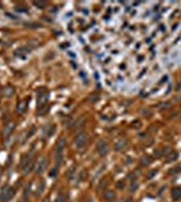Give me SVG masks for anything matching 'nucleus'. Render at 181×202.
I'll return each instance as SVG.
<instances>
[{"instance_id": "1", "label": "nucleus", "mask_w": 181, "mask_h": 202, "mask_svg": "<svg viewBox=\"0 0 181 202\" xmlns=\"http://www.w3.org/2000/svg\"><path fill=\"white\" fill-rule=\"evenodd\" d=\"M14 194H15V191H14V189L11 186H4L3 189H1V191H0V201L1 202H8L12 199V197H14Z\"/></svg>"}, {"instance_id": "2", "label": "nucleus", "mask_w": 181, "mask_h": 202, "mask_svg": "<svg viewBox=\"0 0 181 202\" xmlns=\"http://www.w3.org/2000/svg\"><path fill=\"white\" fill-rule=\"evenodd\" d=\"M88 138H89V135L87 134V132L78 134L77 136H76V139H74V144H76V147H77V148H83V147H85V144L88 143Z\"/></svg>"}, {"instance_id": "3", "label": "nucleus", "mask_w": 181, "mask_h": 202, "mask_svg": "<svg viewBox=\"0 0 181 202\" xmlns=\"http://www.w3.org/2000/svg\"><path fill=\"white\" fill-rule=\"evenodd\" d=\"M96 151H97L99 155L105 156V155H107V154L109 152V145H108V143H107L105 140H99L97 143H96Z\"/></svg>"}, {"instance_id": "4", "label": "nucleus", "mask_w": 181, "mask_h": 202, "mask_svg": "<svg viewBox=\"0 0 181 202\" xmlns=\"http://www.w3.org/2000/svg\"><path fill=\"white\" fill-rule=\"evenodd\" d=\"M35 172L36 174H43L45 171H46V168H47V161H46V158L45 156H41L38 161H36V163H35Z\"/></svg>"}, {"instance_id": "5", "label": "nucleus", "mask_w": 181, "mask_h": 202, "mask_svg": "<svg viewBox=\"0 0 181 202\" xmlns=\"http://www.w3.org/2000/svg\"><path fill=\"white\" fill-rule=\"evenodd\" d=\"M15 130V123L14 121H10V123H7L4 125V130H3V138L7 139L11 134H12V131Z\"/></svg>"}, {"instance_id": "6", "label": "nucleus", "mask_w": 181, "mask_h": 202, "mask_svg": "<svg viewBox=\"0 0 181 202\" xmlns=\"http://www.w3.org/2000/svg\"><path fill=\"white\" fill-rule=\"evenodd\" d=\"M65 147H66V139H65L64 136H61L57 141V145H56V152H57V154H62Z\"/></svg>"}, {"instance_id": "7", "label": "nucleus", "mask_w": 181, "mask_h": 202, "mask_svg": "<svg viewBox=\"0 0 181 202\" xmlns=\"http://www.w3.org/2000/svg\"><path fill=\"white\" fill-rule=\"evenodd\" d=\"M47 100H49V94L47 93H42L38 94V100H36V104H38V108H42L47 105Z\"/></svg>"}, {"instance_id": "8", "label": "nucleus", "mask_w": 181, "mask_h": 202, "mask_svg": "<svg viewBox=\"0 0 181 202\" xmlns=\"http://www.w3.org/2000/svg\"><path fill=\"white\" fill-rule=\"evenodd\" d=\"M3 94H4L5 97H12L15 94V88L12 85H5L4 88H3Z\"/></svg>"}, {"instance_id": "9", "label": "nucleus", "mask_w": 181, "mask_h": 202, "mask_svg": "<svg viewBox=\"0 0 181 202\" xmlns=\"http://www.w3.org/2000/svg\"><path fill=\"white\" fill-rule=\"evenodd\" d=\"M127 145V140L124 139V138H120L119 140H116V143H115V150L116 151H122Z\"/></svg>"}, {"instance_id": "10", "label": "nucleus", "mask_w": 181, "mask_h": 202, "mask_svg": "<svg viewBox=\"0 0 181 202\" xmlns=\"http://www.w3.org/2000/svg\"><path fill=\"white\" fill-rule=\"evenodd\" d=\"M104 198L108 202H114L115 199H116V193L111 191V190H105V191H104Z\"/></svg>"}, {"instance_id": "11", "label": "nucleus", "mask_w": 181, "mask_h": 202, "mask_svg": "<svg viewBox=\"0 0 181 202\" xmlns=\"http://www.w3.org/2000/svg\"><path fill=\"white\" fill-rule=\"evenodd\" d=\"M26 109H27V103L26 101H21L18 104V107H16V112L18 113H23V112H26Z\"/></svg>"}, {"instance_id": "12", "label": "nucleus", "mask_w": 181, "mask_h": 202, "mask_svg": "<svg viewBox=\"0 0 181 202\" xmlns=\"http://www.w3.org/2000/svg\"><path fill=\"white\" fill-rule=\"evenodd\" d=\"M29 54V49L26 47H21V49H18L15 51V57H25Z\"/></svg>"}, {"instance_id": "13", "label": "nucleus", "mask_w": 181, "mask_h": 202, "mask_svg": "<svg viewBox=\"0 0 181 202\" xmlns=\"http://www.w3.org/2000/svg\"><path fill=\"white\" fill-rule=\"evenodd\" d=\"M172 197L173 199H180L181 198V187H174L172 190Z\"/></svg>"}, {"instance_id": "14", "label": "nucleus", "mask_w": 181, "mask_h": 202, "mask_svg": "<svg viewBox=\"0 0 181 202\" xmlns=\"http://www.w3.org/2000/svg\"><path fill=\"white\" fill-rule=\"evenodd\" d=\"M34 167H35V164H34V163H32V162H29V163H27L26 166L23 167V171H25V172H26V174H29V172H30L31 170H32V168H34Z\"/></svg>"}, {"instance_id": "15", "label": "nucleus", "mask_w": 181, "mask_h": 202, "mask_svg": "<svg viewBox=\"0 0 181 202\" xmlns=\"http://www.w3.org/2000/svg\"><path fill=\"white\" fill-rule=\"evenodd\" d=\"M56 202H66V194L65 193H58Z\"/></svg>"}, {"instance_id": "16", "label": "nucleus", "mask_w": 181, "mask_h": 202, "mask_svg": "<svg viewBox=\"0 0 181 202\" xmlns=\"http://www.w3.org/2000/svg\"><path fill=\"white\" fill-rule=\"evenodd\" d=\"M32 4L35 5V7H38V8H46V7H47L46 1H34Z\"/></svg>"}, {"instance_id": "17", "label": "nucleus", "mask_w": 181, "mask_h": 202, "mask_svg": "<svg viewBox=\"0 0 181 202\" xmlns=\"http://www.w3.org/2000/svg\"><path fill=\"white\" fill-rule=\"evenodd\" d=\"M151 162H153V159H151L150 156H143L142 158V164H145V166H149Z\"/></svg>"}, {"instance_id": "18", "label": "nucleus", "mask_w": 181, "mask_h": 202, "mask_svg": "<svg viewBox=\"0 0 181 202\" xmlns=\"http://www.w3.org/2000/svg\"><path fill=\"white\" fill-rule=\"evenodd\" d=\"M177 156H178V155H177V152H172L170 155L168 156V162H173V161H176V159H177Z\"/></svg>"}, {"instance_id": "19", "label": "nucleus", "mask_w": 181, "mask_h": 202, "mask_svg": "<svg viewBox=\"0 0 181 202\" xmlns=\"http://www.w3.org/2000/svg\"><path fill=\"white\" fill-rule=\"evenodd\" d=\"M138 189V183L137 182H131V186H130V191H135Z\"/></svg>"}, {"instance_id": "20", "label": "nucleus", "mask_w": 181, "mask_h": 202, "mask_svg": "<svg viewBox=\"0 0 181 202\" xmlns=\"http://www.w3.org/2000/svg\"><path fill=\"white\" fill-rule=\"evenodd\" d=\"M180 170H181V167H174V168H172L170 174H174V172H180Z\"/></svg>"}, {"instance_id": "21", "label": "nucleus", "mask_w": 181, "mask_h": 202, "mask_svg": "<svg viewBox=\"0 0 181 202\" xmlns=\"http://www.w3.org/2000/svg\"><path fill=\"white\" fill-rule=\"evenodd\" d=\"M34 132H35V127H32V128L29 131V138H31V136L34 135Z\"/></svg>"}, {"instance_id": "22", "label": "nucleus", "mask_w": 181, "mask_h": 202, "mask_svg": "<svg viewBox=\"0 0 181 202\" xmlns=\"http://www.w3.org/2000/svg\"><path fill=\"white\" fill-rule=\"evenodd\" d=\"M73 174H74V168H70V171L68 172V176H73Z\"/></svg>"}, {"instance_id": "23", "label": "nucleus", "mask_w": 181, "mask_h": 202, "mask_svg": "<svg viewBox=\"0 0 181 202\" xmlns=\"http://www.w3.org/2000/svg\"><path fill=\"white\" fill-rule=\"evenodd\" d=\"M155 174H157V170L151 171V172H150V174H149V175H147V176H149V178H151V176H153V175H155Z\"/></svg>"}, {"instance_id": "24", "label": "nucleus", "mask_w": 181, "mask_h": 202, "mask_svg": "<svg viewBox=\"0 0 181 202\" xmlns=\"http://www.w3.org/2000/svg\"><path fill=\"white\" fill-rule=\"evenodd\" d=\"M42 202H50V199H49V198H45V199H43Z\"/></svg>"}, {"instance_id": "25", "label": "nucleus", "mask_w": 181, "mask_h": 202, "mask_svg": "<svg viewBox=\"0 0 181 202\" xmlns=\"http://www.w3.org/2000/svg\"><path fill=\"white\" fill-rule=\"evenodd\" d=\"M87 202H93V201H92V199H88V201H87Z\"/></svg>"}]
</instances>
